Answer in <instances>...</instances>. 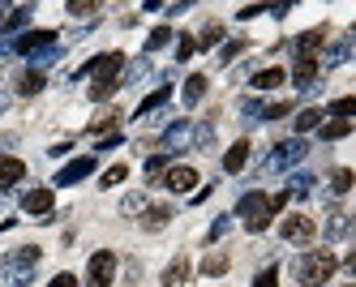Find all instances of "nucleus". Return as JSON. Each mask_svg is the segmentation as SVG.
Listing matches in <instances>:
<instances>
[{"label":"nucleus","mask_w":356,"mask_h":287,"mask_svg":"<svg viewBox=\"0 0 356 287\" xmlns=\"http://www.w3.org/2000/svg\"><path fill=\"white\" fill-rule=\"evenodd\" d=\"M146 206H150V197H146L142 189H134V193H124V202H120V215H124V219H134V215H142V211H146Z\"/></svg>","instance_id":"412c9836"},{"label":"nucleus","mask_w":356,"mask_h":287,"mask_svg":"<svg viewBox=\"0 0 356 287\" xmlns=\"http://www.w3.org/2000/svg\"><path fill=\"white\" fill-rule=\"evenodd\" d=\"M348 287H352V283H348Z\"/></svg>","instance_id":"864d4df0"},{"label":"nucleus","mask_w":356,"mask_h":287,"mask_svg":"<svg viewBox=\"0 0 356 287\" xmlns=\"http://www.w3.org/2000/svg\"><path fill=\"white\" fill-rule=\"evenodd\" d=\"M288 82V73L279 69V65H270V69H262V73H253V90H275V86H284Z\"/></svg>","instance_id":"a211bd4d"},{"label":"nucleus","mask_w":356,"mask_h":287,"mask_svg":"<svg viewBox=\"0 0 356 287\" xmlns=\"http://www.w3.org/2000/svg\"><path fill=\"white\" fill-rule=\"evenodd\" d=\"M90 172H95V154H82V159H73V163H65V167L56 172L52 185H56V189H69V185H78V180H86Z\"/></svg>","instance_id":"0eeeda50"},{"label":"nucleus","mask_w":356,"mask_h":287,"mask_svg":"<svg viewBox=\"0 0 356 287\" xmlns=\"http://www.w3.org/2000/svg\"><path fill=\"white\" fill-rule=\"evenodd\" d=\"M236 215L245 219V227H249V231H266L275 211H270V197L253 189V193H245V197L236 202Z\"/></svg>","instance_id":"20e7f679"},{"label":"nucleus","mask_w":356,"mask_h":287,"mask_svg":"<svg viewBox=\"0 0 356 287\" xmlns=\"http://www.w3.org/2000/svg\"><path fill=\"white\" fill-rule=\"evenodd\" d=\"M17 56H35V51H47V47H56V35L52 31H31V35H22L9 43Z\"/></svg>","instance_id":"1a4fd4ad"},{"label":"nucleus","mask_w":356,"mask_h":287,"mask_svg":"<svg viewBox=\"0 0 356 287\" xmlns=\"http://www.w3.org/2000/svg\"><path fill=\"white\" fill-rule=\"evenodd\" d=\"M60 56H65V47H47V51H35V56H31V60H35V73L52 69V65H56Z\"/></svg>","instance_id":"2f4dec72"},{"label":"nucleus","mask_w":356,"mask_h":287,"mask_svg":"<svg viewBox=\"0 0 356 287\" xmlns=\"http://www.w3.org/2000/svg\"><path fill=\"white\" fill-rule=\"evenodd\" d=\"M193 146V120H176L168 124V133H163V154H181Z\"/></svg>","instance_id":"6e6552de"},{"label":"nucleus","mask_w":356,"mask_h":287,"mask_svg":"<svg viewBox=\"0 0 356 287\" xmlns=\"http://www.w3.org/2000/svg\"><path fill=\"white\" fill-rule=\"evenodd\" d=\"M245 163H249V142L241 138V142H236L232 150H227V154H223V172H241Z\"/></svg>","instance_id":"6ab92c4d"},{"label":"nucleus","mask_w":356,"mask_h":287,"mask_svg":"<svg viewBox=\"0 0 356 287\" xmlns=\"http://www.w3.org/2000/svg\"><path fill=\"white\" fill-rule=\"evenodd\" d=\"M189 279V262H185V257H176V262L163 270V287H181Z\"/></svg>","instance_id":"393cba45"},{"label":"nucleus","mask_w":356,"mask_h":287,"mask_svg":"<svg viewBox=\"0 0 356 287\" xmlns=\"http://www.w3.org/2000/svg\"><path fill=\"white\" fill-rule=\"evenodd\" d=\"M146 73H150V56H138V60H134L129 69H124V77H120V86H138V82H142Z\"/></svg>","instance_id":"b1692460"},{"label":"nucleus","mask_w":356,"mask_h":287,"mask_svg":"<svg viewBox=\"0 0 356 287\" xmlns=\"http://www.w3.org/2000/svg\"><path fill=\"white\" fill-rule=\"evenodd\" d=\"M47 287H78V279H73V274L65 270V274H56V279H52V283H47Z\"/></svg>","instance_id":"8fccbe9b"},{"label":"nucleus","mask_w":356,"mask_h":287,"mask_svg":"<svg viewBox=\"0 0 356 287\" xmlns=\"http://www.w3.org/2000/svg\"><path fill=\"white\" fill-rule=\"evenodd\" d=\"M22 176H26V163L13 159V154H0V189H13Z\"/></svg>","instance_id":"ddd939ff"},{"label":"nucleus","mask_w":356,"mask_h":287,"mask_svg":"<svg viewBox=\"0 0 356 287\" xmlns=\"http://www.w3.org/2000/svg\"><path fill=\"white\" fill-rule=\"evenodd\" d=\"M211 146H215V124L211 120L193 124V150H211Z\"/></svg>","instance_id":"bb28decb"},{"label":"nucleus","mask_w":356,"mask_h":287,"mask_svg":"<svg viewBox=\"0 0 356 287\" xmlns=\"http://www.w3.org/2000/svg\"><path fill=\"white\" fill-rule=\"evenodd\" d=\"M322 129V142H343L352 133V120H330V124H318Z\"/></svg>","instance_id":"a878e982"},{"label":"nucleus","mask_w":356,"mask_h":287,"mask_svg":"<svg viewBox=\"0 0 356 287\" xmlns=\"http://www.w3.org/2000/svg\"><path fill=\"white\" fill-rule=\"evenodd\" d=\"M335 270H339V257L330 253V249H305L296 262H292V279L300 287H322Z\"/></svg>","instance_id":"f257e3e1"},{"label":"nucleus","mask_w":356,"mask_h":287,"mask_svg":"<svg viewBox=\"0 0 356 287\" xmlns=\"http://www.w3.org/2000/svg\"><path fill=\"white\" fill-rule=\"evenodd\" d=\"M318 124H322V112H318V108H305V112L292 120V129H296V133H309V129H318Z\"/></svg>","instance_id":"7c9ffc66"},{"label":"nucleus","mask_w":356,"mask_h":287,"mask_svg":"<svg viewBox=\"0 0 356 287\" xmlns=\"http://www.w3.org/2000/svg\"><path fill=\"white\" fill-rule=\"evenodd\" d=\"M305 154H309V142L305 138H288V142H279L275 150H270V159L258 167L262 176H275V172H292L296 163H305Z\"/></svg>","instance_id":"7ed1b4c3"},{"label":"nucleus","mask_w":356,"mask_h":287,"mask_svg":"<svg viewBox=\"0 0 356 287\" xmlns=\"http://www.w3.org/2000/svg\"><path fill=\"white\" fill-rule=\"evenodd\" d=\"M318 77H322V69H318V56H296L292 82H296L300 90H318Z\"/></svg>","instance_id":"9b49d317"},{"label":"nucleus","mask_w":356,"mask_h":287,"mask_svg":"<svg viewBox=\"0 0 356 287\" xmlns=\"http://www.w3.org/2000/svg\"><path fill=\"white\" fill-rule=\"evenodd\" d=\"M168 223H172V206L168 202H155V206H146V211H142V227L146 231H159Z\"/></svg>","instance_id":"4468645a"},{"label":"nucleus","mask_w":356,"mask_h":287,"mask_svg":"<svg viewBox=\"0 0 356 287\" xmlns=\"http://www.w3.org/2000/svg\"><path fill=\"white\" fill-rule=\"evenodd\" d=\"M352 167H339L335 176H330V197H343V193H352Z\"/></svg>","instance_id":"c85d7f7f"},{"label":"nucleus","mask_w":356,"mask_h":287,"mask_svg":"<svg viewBox=\"0 0 356 287\" xmlns=\"http://www.w3.org/2000/svg\"><path fill=\"white\" fill-rule=\"evenodd\" d=\"M288 197H309L314 193V176L309 172H296V176H288V189H284Z\"/></svg>","instance_id":"aec40b11"},{"label":"nucleus","mask_w":356,"mask_h":287,"mask_svg":"<svg viewBox=\"0 0 356 287\" xmlns=\"http://www.w3.org/2000/svg\"><path fill=\"white\" fill-rule=\"evenodd\" d=\"M124 176H129V167H124V163H116V167H108L104 176H99V185H104V189H116Z\"/></svg>","instance_id":"e433bc0d"},{"label":"nucleus","mask_w":356,"mask_h":287,"mask_svg":"<svg viewBox=\"0 0 356 287\" xmlns=\"http://www.w3.org/2000/svg\"><path fill=\"white\" fill-rule=\"evenodd\" d=\"M241 51H245V43H227V47L219 51V65H227V60H236Z\"/></svg>","instance_id":"49530a36"},{"label":"nucleus","mask_w":356,"mask_h":287,"mask_svg":"<svg viewBox=\"0 0 356 287\" xmlns=\"http://www.w3.org/2000/svg\"><path fill=\"white\" fill-rule=\"evenodd\" d=\"M5 112H9V95H5V90H0V116H5Z\"/></svg>","instance_id":"3c124183"},{"label":"nucleus","mask_w":356,"mask_h":287,"mask_svg":"<svg viewBox=\"0 0 356 287\" xmlns=\"http://www.w3.org/2000/svg\"><path fill=\"white\" fill-rule=\"evenodd\" d=\"M193 51H197V43H193L189 35H181V39H176V60H189Z\"/></svg>","instance_id":"a19ab883"},{"label":"nucleus","mask_w":356,"mask_h":287,"mask_svg":"<svg viewBox=\"0 0 356 287\" xmlns=\"http://www.w3.org/2000/svg\"><path fill=\"white\" fill-rule=\"evenodd\" d=\"M227 227H232V219H227V215H219V219L211 223V231H207V240H219V236H223Z\"/></svg>","instance_id":"37998d69"},{"label":"nucleus","mask_w":356,"mask_h":287,"mask_svg":"<svg viewBox=\"0 0 356 287\" xmlns=\"http://www.w3.org/2000/svg\"><path fill=\"white\" fill-rule=\"evenodd\" d=\"M326 43V26H318V31H305L292 47H296V56H314V51Z\"/></svg>","instance_id":"dca6fc26"},{"label":"nucleus","mask_w":356,"mask_h":287,"mask_svg":"<svg viewBox=\"0 0 356 287\" xmlns=\"http://www.w3.org/2000/svg\"><path fill=\"white\" fill-rule=\"evenodd\" d=\"M279 236H284L288 245H314L318 223H314L309 215H288L284 223H279Z\"/></svg>","instance_id":"39448f33"},{"label":"nucleus","mask_w":356,"mask_h":287,"mask_svg":"<svg viewBox=\"0 0 356 287\" xmlns=\"http://www.w3.org/2000/svg\"><path fill=\"white\" fill-rule=\"evenodd\" d=\"M0 17H5V9H0Z\"/></svg>","instance_id":"603ef678"},{"label":"nucleus","mask_w":356,"mask_h":287,"mask_svg":"<svg viewBox=\"0 0 356 287\" xmlns=\"http://www.w3.org/2000/svg\"><path fill=\"white\" fill-rule=\"evenodd\" d=\"M343 60H352V39H339L335 47H326V56L318 60V69H335V65H343Z\"/></svg>","instance_id":"f3484780"},{"label":"nucleus","mask_w":356,"mask_h":287,"mask_svg":"<svg viewBox=\"0 0 356 287\" xmlns=\"http://www.w3.org/2000/svg\"><path fill=\"white\" fill-rule=\"evenodd\" d=\"M22 211L47 219V215H52V189H47V185H43V189H31L26 197H22Z\"/></svg>","instance_id":"f8f14e48"},{"label":"nucleus","mask_w":356,"mask_h":287,"mask_svg":"<svg viewBox=\"0 0 356 287\" xmlns=\"http://www.w3.org/2000/svg\"><path fill=\"white\" fill-rule=\"evenodd\" d=\"M39 249L26 245V249H17L9 253L5 262H0V287H31L35 283V270H39Z\"/></svg>","instance_id":"f03ea898"},{"label":"nucleus","mask_w":356,"mask_h":287,"mask_svg":"<svg viewBox=\"0 0 356 287\" xmlns=\"http://www.w3.org/2000/svg\"><path fill=\"white\" fill-rule=\"evenodd\" d=\"M253 287H279V270H275V266H266V270L258 274V283H253Z\"/></svg>","instance_id":"c03bdc74"},{"label":"nucleus","mask_w":356,"mask_h":287,"mask_svg":"<svg viewBox=\"0 0 356 287\" xmlns=\"http://www.w3.org/2000/svg\"><path fill=\"white\" fill-rule=\"evenodd\" d=\"M202 99H207V77L193 73L189 82H185V108H193V103H202Z\"/></svg>","instance_id":"5701e85b"},{"label":"nucleus","mask_w":356,"mask_h":287,"mask_svg":"<svg viewBox=\"0 0 356 287\" xmlns=\"http://www.w3.org/2000/svg\"><path fill=\"white\" fill-rule=\"evenodd\" d=\"M120 90V77H95V86H90V99L95 103H104V99H112Z\"/></svg>","instance_id":"4be33fe9"},{"label":"nucleus","mask_w":356,"mask_h":287,"mask_svg":"<svg viewBox=\"0 0 356 287\" xmlns=\"http://www.w3.org/2000/svg\"><path fill=\"white\" fill-rule=\"evenodd\" d=\"M241 116H262V103L258 99H241Z\"/></svg>","instance_id":"de8ad7c7"},{"label":"nucleus","mask_w":356,"mask_h":287,"mask_svg":"<svg viewBox=\"0 0 356 287\" xmlns=\"http://www.w3.org/2000/svg\"><path fill=\"white\" fill-rule=\"evenodd\" d=\"M43 86H47V77H43V73H35V69H31V73L17 82V90H22V95H39Z\"/></svg>","instance_id":"72a5a7b5"},{"label":"nucleus","mask_w":356,"mask_h":287,"mask_svg":"<svg viewBox=\"0 0 356 287\" xmlns=\"http://www.w3.org/2000/svg\"><path fill=\"white\" fill-rule=\"evenodd\" d=\"M288 112H292V103H270V108H262V120H279Z\"/></svg>","instance_id":"79ce46f5"},{"label":"nucleus","mask_w":356,"mask_h":287,"mask_svg":"<svg viewBox=\"0 0 356 287\" xmlns=\"http://www.w3.org/2000/svg\"><path fill=\"white\" fill-rule=\"evenodd\" d=\"M219 39H223V26H215V22H211L207 31H202V39H193V43H202V47H215Z\"/></svg>","instance_id":"ea45409f"},{"label":"nucleus","mask_w":356,"mask_h":287,"mask_svg":"<svg viewBox=\"0 0 356 287\" xmlns=\"http://www.w3.org/2000/svg\"><path fill=\"white\" fill-rule=\"evenodd\" d=\"M227 266H232V262H227V257L219 253V257H207V262H202V274H211V279H219V274H227Z\"/></svg>","instance_id":"58836bf2"},{"label":"nucleus","mask_w":356,"mask_h":287,"mask_svg":"<svg viewBox=\"0 0 356 287\" xmlns=\"http://www.w3.org/2000/svg\"><path fill=\"white\" fill-rule=\"evenodd\" d=\"M168 95H172L168 86H159L155 95H146V99H142V108H138V116H155V112L163 108V103H168Z\"/></svg>","instance_id":"cd10ccee"},{"label":"nucleus","mask_w":356,"mask_h":287,"mask_svg":"<svg viewBox=\"0 0 356 287\" xmlns=\"http://www.w3.org/2000/svg\"><path fill=\"white\" fill-rule=\"evenodd\" d=\"M322 236H326V240H348V236H352V219H348V215H330V219L322 223Z\"/></svg>","instance_id":"2eb2a0df"},{"label":"nucleus","mask_w":356,"mask_h":287,"mask_svg":"<svg viewBox=\"0 0 356 287\" xmlns=\"http://www.w3.org/2000/svg\"><path fill=\"white\" fill-rule=\"evenodd\" d=\"M120 146V133H108L104 142H99V154H108V150H116Z\"/></svg>","instance_id":"09e8293b"},{"label":"nucleus","mask_w":356,"mask_h":287,"mask_svg":"<svg viewBox=\"0 0 356 287\" xmlns=\"http://www.w3.org/2000/svg\"><path fill=\"white\" fill-rule=\"evenodd\" d=\"M116 124H120V112H116V108H108L99 120H90V133H112Z\"/></svg>","instance_id":"473e14b6"},{"label":"nucleus","mask_w":356,"mask_h":287,"mask_svg":"<svg viewBox=\"0 0 356 287\" xmlns=\"http://www.w3.org/2000/svg\"><path fill=\"white\" fill-rule=\"evenodd\" d=\"M163 189H172V193H189V189H197V172H193L189 163L168 167V172H163Z\"/></svg>","instance_id":"9d476101"},{"label":"nucleus","mask_w":356,"mask_h":287,"mask_svg":"<svg viewBox=\"0 0 356 287\" xmlns=\"http://www.w3.org/2000/svg\"><path fill=\"white\" fill-rule=\"evenodd\" d=\"M168 159H172V154H150V159H146V180H159L168 172Z\"/></svg>","instance_id":"c9c22d12"},{"label":"nucleus","mask_w":356,"mask_h":287,"mask_svg":"<svg viewBox=\"0 0 356 287\" xmlns=\"http://www.w3.org/2000/svg\"><path fill=\"white\" fill-rule=\"evenodd\" d=\"M116 279V253L112 249H99L90 257V270H86V287H112Z\"/></svg>","instance_id":"423d86ee"},{"label":"nucleus","mask_w":356,"mask_h":287,"mask_svg":"<svg viewBox=\"0 0 356 287\" xmlns=\"http://www.w3.org/2000/svg\"><path fill=\"white\" fill-rule=\"evenodd\" d=\"M176 35H172V26H155V31H150V39H146V56L150 51H159V47H168Z\"/></svg>","instance_id":"c756f323"},{"label":"nucleus","mask_w":356,"mask_h":287,"mask_svg":"<svg viewBox=\"0 0 356 287\" xmlns=\"http://www.w3.org/2000/svg\"><path fill=\"white\" fill-rule=\"evenodd\" d=\"M31 22V5H22V9H13L9 13V22H5V35H13V31H22V26Z\"/></svg>","instance_id":"4c0bfd02"},{"label":"nucleus","mask_w":356,"mask_h":287,"mask_svg":"<svg viewBox=\"0 0 356 287\" xmlns=\"http://www.w3.org/2000/svg\"><path fill=\"white\" fill-rule=\"evenodd\" d=\"M330 116H335V120H348V116H356V99H352V95L335 99V103H330Z\"/></svg>","instance_id":"f704fd0d"},{"label":"nucleus","mask_w":356,"mask_h":287,"mask_svg":"<svg viewBox=\"0 0 356 287\" xmlns=\"http://www.w3.org/2000/svg\"><path fill=\"white\" fill-rule=\"evenodd\" d=\"M95 13H99V5H82V0L69 5V17H95Z\"/></svg>","instance_id":"a18cd8bd"}]
</instances>
